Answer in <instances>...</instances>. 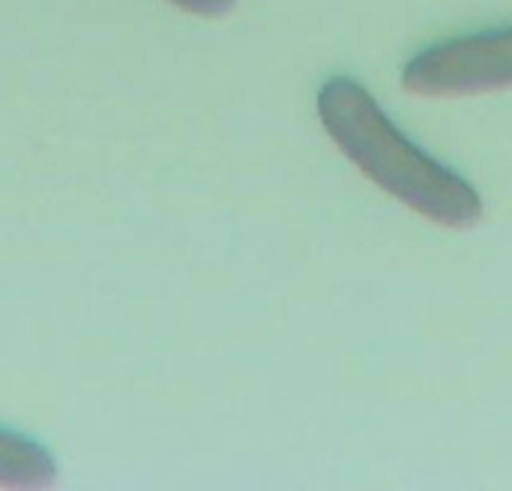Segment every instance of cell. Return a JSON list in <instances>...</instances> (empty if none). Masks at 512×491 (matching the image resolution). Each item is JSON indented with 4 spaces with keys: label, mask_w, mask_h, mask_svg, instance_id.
Masks as SVG:
<instances>
[{
    "label": "cell",
    "mask_w": 512,
    "mask_h": 491,
    "mask_svg": "<svg viewBox=\"0 0 512 491\" xmlns=\"http://www.w3.org/2000/svg\"><path fill=\"white\" fill-rule=\"evenodd\" d=\"M177 9L183 12H192V15H204V18H219L225 12L234 9L237 0H171Z\"/></svg>",
    "instance_id": "277c9868"
},
{
    "label": "cell",
    "mask_w": 512,
    "mask_h": 491,
    "mask_svg": "<svg viewBox=\"0 0 512 491\" xmlns=\"http://www.w3.org/2000/svg\"><path fill=\"white\" fill-rule=\"evenodd\" d=\"M402 87L423 99L512 90V24L462 33L417 51L402 69Z\"/></svg>",
    "instance_id": "7a4b0ae2"
},
{
    "label": "cell",
    "mask_w": 512,
    "mask_h": 491,
    "mask_svg": "<svg viewBox=\"0 0 512 491\" xmlns=\"http://www.w3.org/2000/svg\"><path fill=\"white\" fill-rule=\"evenodd\" d=\"M318 117L333 144L390 198L441 228H474L486 207L474 183L414 144L351 75L318 90Z\"/></svg>",
    "instance_id": "6da1fadb"
},
{
    "label": "cell",
    "mask_w": 512,
    "mask_h": 491,
    "mask_svg": "<svg viewBox=\"0 0 512 491\" xmlns=\"http://www.w3.org/2000/svg\"><path fill=\"white\" fill-rule=\"evenodd\" d=\"M54 480V456L30 435L0 426V489H48Z\"/></svg>",
    "instance_id": "3957f363"
}]
</instances>
